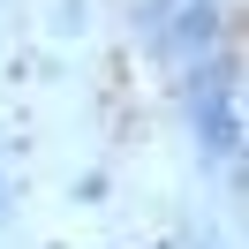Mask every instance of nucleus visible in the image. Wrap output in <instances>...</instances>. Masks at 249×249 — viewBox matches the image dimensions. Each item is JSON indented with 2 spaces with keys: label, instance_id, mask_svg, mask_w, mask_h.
Segmentation results:
<instances>
[{
  "label": "nucleus",
  "instance_id": "nucleus-1",
  "mask_svg": "<svg viewBox=\"0 0 249 249\" xmlns=\"http://www.w3.org/2000/svg\"><path fill=\"white\" fill-rule=\"evenodd\" d=\"M196 128H204V143H212V159H234L242 128H234V83H227V68H219V76H196Z\"/></svg>",
  "mask_w": 249,
  "mask_h": 249
}]
</instances>
